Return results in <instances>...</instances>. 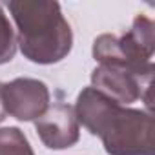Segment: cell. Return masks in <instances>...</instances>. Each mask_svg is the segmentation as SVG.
I'll return each instance as SVG.
<instances>
[{
    "instance_id": "1",
    "label": "cell",
    "mask_w": 155,
    "mask_h": 155,
    "mask_svg": "<svg viewBox=\"0 0 155 155\" xmlns=\"http://www.w3.org/2000/svg\"><path fill=\"white\" fill-rule=\"evenodd\" d=\"M75 115L91 135L101 137L108 155H153L151 113L124 108L95 88H84Z\"/></svg>"
},
{
    "instance_id": "2",
    "label": "cell",
    "mask_w": 155,
    "mask_h": 155,
    "mask_svg": "<svg viewBox=\"0 0 155 155\" xmlns=\"http://www.w3.org/2000/svg\"><path fill=\"white\" fill-rule=\"evenodd\" d=\"M17 29L18 46L24 57L37 64L60 62L73 46V33L57 2L17 0L9 2Z\"/></svg>"
},
{
    "instance_id": "3",
    "label": "cell",
    "mask_w": 155,
    "mask_h": 155,
    "mask_svg": "<svg viewBox=\"0 0 155 155\" xmlns=\"http://www.w3.org/2000/svg\"><path fill=\"white\" fill-rule=\"evenodd\" d=\"M153 22L146 17H137L131 29L122 35H101L93 42V57L99 64L124 68L144 81L153 77Z\"/></svg>"
},
{
    "instance_id": "4",
    "label": "cell",
    "mask_w": 155,
    "mask_h": 155,
    "mask_svg": "<svg viewBox=\"0 0 155 155\" xmlns=\"http://www.w3.org/2000/svg\"><path fill=\"white\" fill-rule=\"evenodd\" d=\"M91 88L119 104H131L144 99L148 110L151 108V81H144L124 68L101 64L91 73Z\"/></svg>"
},
{
    "instance_id": "5",
    "label": "cell",
    "mask_w": 155,
    "mask_h": 155,
    "mask_svg": "<svg viewBox=\"0 0 155 155\" xmlns=\"http://www.w3.org/2000/svg\"><path fill=\"white\" fill-rule=\"evenodd\" d=\"M6 113L18 120H37L49 108L48 86L37 79H15L2 90Z\"/></svg>"
},
{
    "instance_id": "6",
    "label": "cell",
    "mask_w": 155,
    "mask_h": 155,
    "mask_svg": "<svg viewBox=\"0 0 155 155\" xmlns=\"http://www.w3.org/2000/svg\"><path fill=\"white\" fill-rule=\"evenodd\" d=\"M40 140L51 150H64L79 140V120L69 104H53L35 120Z\"/></svg>"
},
{
    "instance_id": "7",
    "label": "cell",
    "mask_w": 155,
    "mask_h": 155,
    "mask_svg": "<svg viewBox=\"0 0 155 155\" xmlns=\"http://www.w3.org/2000/svg\"><path fill=\"white\" fill-rule=\"evenodd\" d=\"M0 155H35L29 140L18 128L0 130Z\"/></svg>"
},
{
    "instance_id": "8",
    "label": "cell",
    "mask_w": 155,
    "mask_h": 155,
    "mask_svg": "<svg viewBox=\"0 0 155 155\" xmlns=\"http://www.w3.org/2000/svg\"><path fill=\"white\" fill-rule=\"evenodd\" d=\"M17 51V38L13 26L0 6V64H6L15 57Z\"/></svg>"
},
{
    "instance_id": "9",
    "label": "cell",
    "mask_w": 155,
    "mask_h": 155,
    "mask_svg": "<svg viewBox=\"0 0 155 155\" xmlns=\"http://www.w3.org/2000/svg\"><path fill=\"white\" fill-rule=\"evenodd\" d=\"M2 90H4V84L0 82V122H2L6 117H8V113H6V108H4V99H2Z\"/></svg>"
}]
</instances>
